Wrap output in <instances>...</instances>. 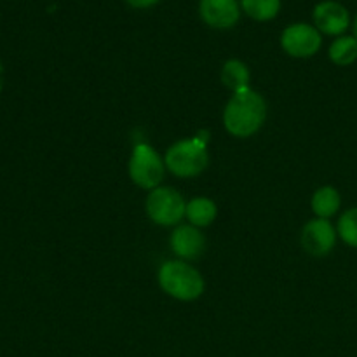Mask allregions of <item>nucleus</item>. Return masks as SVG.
<instances>
[{
	"mask_svg": "<svg viewBox=\"0 0 357 357\" xmlns=\"http://www.w3.org/2000/svg\"><path fill=\"white\" fill-rule=\"evenodd\" d=\"M206 246L204 236L194 225H181L171 236V250L183 260H195Z\"/></svg>",
	"mask_w": 357,
	"mask_h": 357,
	"instance_id": "6e6552de",
	"label": "nucleus"
},
{
	"mask_svg": "<svg viewBox=\"0 0 357 357\" xmlns=\"http://www.w3.org/2000/svg\"><path fill=\"white\" fill-rule=\"evenodd\" d=\"M218 209L211 199L197 197L187 204V218L194 227H208L215 222Z\"/></svg>",
	"mask_w": 357,
	"mask_h": 357,
	"instance_id": "f8f14e48",
	"label": "nucleus"
},
{
	"mask_svg": "<svg viewBox=\"0 0 357 357\" xmlns=\"http://www.w3.org/2000/svg\"><path fill=\"white\" fill-rule=\"evenodd\" d=\"M338 236L349 246L357 248V208L349 209L347 213L342 215L340 222H338Z\"/></svg>",
	"mask_w": 357,
	"mask_h": 357,
	"instance_id": "dca6fc26",
	"label": "nucleus"
},
{
	"mask_svg": "<svg viewBox=\"0 0 357 357\" xmlns=\"http://www.w3.org/2000/svg\"><path fill=\"white\" fill-rule=\"evenodd\" d=\"M146 213L157 225L171 227L187 215V204L174 188L157 187L146 197Z\"/></svg>",
	"mask_w": 357,
	"mask_h": 357,
	"instance_id": "20e7f679",
	"label": "nucleus"
},
{
	"mask_svg": "<svg viewBox=\"0 0 357 357\" xmlns=\"http://www.w3.org/2000/svg\"><path fill=\"white\" fill-rule=\"evenodd\" d=\"M222 82L234 93L250 89V70L239 59H230L222 68Z\"/></svg>",
	"mask_w": 357,
	"mask_h": 357,
	"instance_id": "9b49d317",
	"label": "nucleus"
},
{
	"mask_svg": "<svg viewBox=\"0 0 357 357\" xmlns=\"http://www.w3.org/2000/svg\"><path fill=\"white\" fill-rule=\"evenodd\" d=\"M282 49L295 58H310L321 47L319 30L309 24H291L282 31Z\"/></svg>",
	"mask_w": 357,
	"mask_h": 357,
	"instance_id": "423d86ee",
	"label": "nucleus"
},
{
	"mask_svg": "<svg viewBox=\"0 0 357 357\" xmlns=\"http://www.w3.org/2000/svg\"><path fill=\"white\" fill-rule=\"evenodd\" d=\"M129 174L138 187L153 190L164 178V162L159 153L146 143H139L132 150L129 160Z\"/></svg>",
	"mask_w": 357,
	"mask_h": 357,
	"instance_id": "39448f33",
	"label": "nucleus"
},
{
	"mask_svg": "<svg viewBox=\"0 0 357 357\" xmlns=\"http://www.w3.org/2000/svg\"><path fill=\"white\" fill-rule=\"evenodd\" d=\"M265 115H267V105L264 98L253 89H246L234 93V96L230 98L223 112V122L230 135L237 138H248L261 128Z\"/></svg>",
	"mask_w": 357,
	"mask_h": 357,
	"instance_id": "f257e3e1",
	"label": "nucleus"
},
{
	"mask_svg": "<svg viewBox=\"0 0 357 357\" xmlns=\"http://www.w3.org/2000/svg\"><path fill=\"white\" fill-rule=\"evenodd\" d=\"M338 208H340V194L333 187H323L314 194L312 211L319 218L328 220L338 211Z\"/></svg>",
	"mask_w": 357,
	"mask_h": 357,
	"instance_id": "ddd939ff",
	"label": "nucleus"
},
{
	"mask_svg": "<svg viewBox=\"0 0 357 357\" xmlns=\"http://www.w3.org/2000/svg\"><path fill=\"white\" fill-rule=\"evenodd\" d=\"M248 16L257 21H268L278 16L281 0H241Z\"/></svg>",
	"mask_w": 357,
	"mask_h": 357,
	"instance_id": "2eb2a0df",
	"label": "nucleus"
},
{
	"mask_svg": "<svg viewBox=\"0 0 357 357\" xmlns=\"http://www.w3.org/2000/svg\"><path fill=\"white\" fill-rule=\"evenodd\" d=\"M354 33H356V38H357V17H356V23H354Z\"/></svg>",
	"mask_w": 357,
	"mask_h": 357,
	"instance_id": "a211bd4d",
	"label": "nucleus"
},
{
	"mask_svg": "<svg viewBox=\"0 0 357 357\" xmlns=\"http://www.w3.org/2000/svg\"><path fill=\"white\" fill-rule=\"evenodd\" d=\"M159 282L167 295L183 302L199 298L204 291L202 275L194 267L178 260L167 261L160 267Z\"/></svg>",
	"mask_w": 357,
	"mask_h": 357,
	"instance_id": "7ed1b4c3",
	"label": "nucleus"
},
{
	"mask_svg": "<svg viewBox=\"0 0 357 357\" xmlns=\"http://www.w3.org/2000/svg\"><path fill=\"white\" fill-rule=\"evenodd\" d=\"M157 2H159V0H128L129 6L138 7V9H145V7L153 6V3H157Z\"/></svg>",
	"mask_w": 357,
	"mask_h": 357,
	"instance_id": "f3484780",
	"label": "nucleus"
},
{
	"mask_svg": "<svg viewBox=\"0 0 357 357\" xmlns=\"http://www.w3.org/2000/svg\"><path fill=\"white\" fill-rule=\"evenodd\" d=\"M331 61L340 66H347L357 59V38L356 37H340L335 40L330 47Z\"/></svg>",
	"mask_w": 357,
	"mask_h": 357,
	"instance_id": "4468645a",
	"label": "nucleus"
},
{
	"mask_svg": "<svg viewBox=\"0 0 357 357\" xmlns=\"http://www.w3.org/2000/svg\"><path fill=\"white\" fill-rule=\"evenodd\" d=\"M209 142V132L201 131L194 139L178 142L167 150L166 167L180 178H192L201 174L208 167V152L206 145Z\"/></svg>",
	"mask_w": 357,
	"mask_h": 357,
	"instance_id": "f03ea898",
	"label": "nucleus"
},
{
	"mask_svg": "<svg viewBox=\"0 0 357 357\" xmlns=\"http://www.w3.org/2000/svg\"><path fill=\"white\" fill-rule=\"evenodd\" d=\"M201 16L209 26L230 28L239 20L236 0H201Z\"/></svg>",
	"mask_w": 357,
	"mask_h": 357,
	"instance_id": "9d476101",
	"label": "nucleus"
},
{
	"mask_svg": "<svg viewBox=\"0 0 357 357\" xmlns=\"http://www.w3.org/2000/svg\"><path fill=\"white\" fill-rule=\"evenodd\" d=\"M335 243H337V232L328 220L317 218L303 227L302 244L310 255L323 257L333 250Z\"/></svg>",
	"mask_w": 357,
	"mask_h": 357,
	"instance_id": "0eeeda50",
	"label": "nucleus"
},
{
	"mask_svg": "<svg viewBox=\"0 0 357 357\" xmlns=\"http://www.w3.org/2000/svg\"><path fill=\"white\" fill-rule=\"evenodd\" d=\"M314 21L323 33L340 35L349 26V13L338 2H321L314 9Z\"/></svg>",
	"mask_w": 357,
	"mask_h": 357,
	"instance_id": "1a4fd4ad",
	"label": "nucleus"
}]
</instances>
